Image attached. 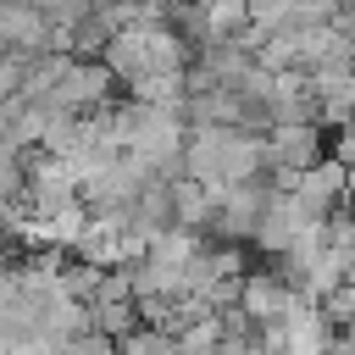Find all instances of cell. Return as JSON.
<instances>
[{
  "label": "cell",
  "instance_id": "cell-5",
  "mask_svg": "<svg viewBox=\"0 0 355 355\" xmlns=\"http://www.w3.org/2000/svg\"><path fill=\"white\" fill-rule=\"evenodd\" d=\"M316 161H322V133H316V122H277V128L266 133V172H272L283 189H294V178L311 172Z\"/></svg>",
  "mask_w": 355,
  "mask_h": 355
},
{
  "label": "cell",
  "instance_id": "cell-17",
  "mask_svg": "<svg viewBox=\"0 0 355 355\" xmlns=\"http://www.w3.org/2000/svg\"><path fill=\"white\" fill-rule=\"evenodd\" d=\"M349 205H355V166H349Z\"/></svg>",
  "mask_w": 355,
  "mask_h": 355
},
{
  "label": "cell",
  "instance_id": "cell-12",
  "mask_svg": "<svg viewBox=\"0 0 355 355\" xmlns=\"http://www.w3.org/2000/svg\"><path fill=\"white\" fill-rule=\"evenodd\" d=\"M222 338H227V327H222V316L211 311L205 322H194V327H183V333H178V355H216V349H222Z\"/></svg>",
  "mask_w": 355,
  "mask_h": 355
},
{
  "label": "cell",
  "instance_id": "cell-4",
  "mask_svg": "<svg viewBox=\"0 0 355 355\" xmlns=\"http://www.w3.org/2000/svg\"><path fill=\"white\" fill-rule=\"evenodd\" d=\"M111 83H116V72L94 55H72L67 61V72L39 94V100H50V105H61V111H72V116H89V111H105L111 105Z\"/></svg>",
  "mask_w": 355,
  "mask_h": 355
},
{
  "label": "cell",
  "instance_id": "cell-15",
  "mask_svg": "<svg viewBox=\"0 0 355 355\" xmlns=\"http://www.w3.org/2000/svg\"><path fill=\"white\" fill-rule=\"evenodd\" d=\"M39 11H44L55 28H72V22L94 17V0H39Z\"/></svg>",
  "mask_w": 355,
  "mask_h": 355
},
{
  "label": "cell",
  "instance_id": "cell-13",
  "mask_svg": "<svg viewBox=\"0 0 355 355\" xmlns=\"http://www.w3.org/2000/svg\"><path fill=\"white\" fill-rule=\"evenodd\" d=\"M122 355H178V333L144 322V327H133V333L122 338Z\"/></svg>",
  "mask_w": 355,
  "mask_h": 355
},
{
  "label": "cell",
  "instance_id": "cell-8",
  "mask_svg": "<svg viewBox=\"0 0 355 355\" xmlns=\"http://www.w3.org/2000/svg\"><path fill=\"white\" fill-rule=\"evenodd\" d=\"M283 183L272 178H250V183H233V189H222V216H216V233H227V239H255V227H261V216H266V205H272V194H277Z\"/></svg>",
  "mask_w": 355,
  "mask_h": 355
},
{
  "label": "cell",
  "instance_id": "cell-9",
  "mask_svg": "<svg viewBox=\"0 0 355 355\" xmlns=\"http://www.w3.org/2000/svg\"><path fill=\"white\" fill-rule=\"evenodd\" d=\"M0 39H6V50L44 55V50H55V22L39 11V0H6L0 6Z\"/></svg>",
  "mask_w": 355,
  "mask_h": 355
},
{
  "label": "cell",
  "instance_id": "cell-2",
  "mask_svg": "<svg viewBox=\"0 0 355 355\" xmlns=\"http://www.w3.org/2000/svg\"><path fill=\"white\" fill-rule=\"evenodd\" d=\"M183 172L211 189L250 183L266 172V139H255V128H239V122H205L183 150Z\"/></svg>",
  "mask_w": 355,
  "mask_h": 355
},
{
  "label": "cell",
  "instance_id": "cell-14",
  "mask_svg": "<svg viewBox=\"0 0 355 355\" xmlns=\"http://www.w3.org/2000/svg\"><path fill=\"white\" fill-rule=\"evenodd\" d=\"M250 17H255V33H277L300 22V0H250Z\"/></svg>",
  "mask_w": 355,
  "mask_h": 355
},
{
  "label": "cell",
  "instance_id": "cell-11",
  "mask_svg": "<svg viewBox=\"0 0 355 355\" xmlns=\"http://www.w3.org/2000/svg\"><path fill=\"white\" fill-rule=\"evenodd\" d=\"M294 194H300L322 222H333V211L349 200V166H344L338 155H322L311 172H300V178H294Z\"/></svg>",
  "mask_w": 355,
  "mask_h": 355
},
{
  "label": "cell",
  "instance_id": "cell-18",
  "mask_svg": "<svg viewBox=\"0 0 355 355\" xmlns=\"http://www.w3.org/2000/svg\"><path fill=\"white\" fill-rule=\"evenodd\" d=\"M61 355H78V349H61Z\"/></svg>",
  "mask_w": 355,
  "mask_h": 355
},
{
  "label": "cell",
  "instance_id": "cell-10",
  "mask_svg": "<svg viewBox=\"0 0 355 355\" xmlns=\"http://www.w3.org/2000/svg\"><path fill=\"white\" fill-rule=\"evenodd\" d=\"M239 305L250 311V322H255L261 333H272V327H283V322H288V311L300 305V288H294L288 277L250 272V277H244V294H239Z\"/></svg>",
  "mask_w": 355,
  "mask_h": 355
},
{
  "label": "cell",
  "instance_id": "cell-3",
  "mask_svg": "<svg viewBox=\"0 0 355 355\" xmlns=\"http://www.w3.org/2000/svg\"><path fill=\"white\" fill-rule=\"evenodd\" d=\"M111 72H116V83H144L150 72H183L189 67V39L172 28V22H133V28H122V33H111V44H105V55H100Z\"/></svg>",
  "mask_w": 355,
  "mask_h": 355
},
{
  "label": "cell",
  "instance_id": "cell-7",
  "mask_svg": "<svg viewBox=\"0 0 355 355\" xmlns=\"http://www.w3.org/2000/svg\"><path fill=\"white\" fill-rule=\"evenodd\" d=\"M78 200H83V189H78L72 161L39 150V161L28 166V200H22L28 216H55V211H67V205H78Z\"/></svg>",
  "mask_w": 355,
  "mask_h": 355
},
{
  "label": "cell",
  "instance_id": "cell-1",
  "mask_svg": "<svg viewBox=\"0 0 355 355\" xmlns=\"http://www.w3.org/2000/svg\"><path fill=\"white\" fill-rule=\"evenodd\" d=\"M111 128H116V144L133 150L139 161H150L161 178H178V172H183V150H189V139H194L183 105L122 100V105H111Z\"/></svg>",
  "mask_w": 355,
  "mask_h": 355
},
{
  "label": "cell",
  "instance_id": "cell-6",
  "mask_svg": "<svg viewBox=\"0 0 355 355\" xmlns=\"http://www.w3.org/2000/svg\"><path fill=\"white\" fill-rule=\"evenodd\" d=\"M316 227H327L294 189H277L272 194V205H266V216H261V227H255V244L261 250H272V255H288L300 239H311Z\"/></svg>",
  "mask_w": 355,
  "mask_h": 355
},
{
  "label": "cell",
  "instance_id": "cell-16",
  "mask_svg": "<svg viewBox=\"0 0 355 355\" xmlns=\"http://www.w3.org/2000/svg\"><path fill=\"white\" fill-rule=\"evenodd\" d=\"M333 155H338L344 166H355V122H349V128H338V144H333Z\"/></svg>",
  "mask_w": 355,
  "mask_h": 355
}]
</instances>
